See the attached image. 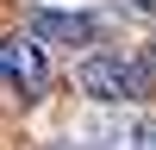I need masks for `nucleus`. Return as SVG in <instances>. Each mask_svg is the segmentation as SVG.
I'll use <instances>...</instances> for the list:
<instances>
[{
    "instance_id": "obj_1",
    "label": "nucleus",
    "mask_w": 156,
    "mask_h": 150,
    "mask_svg": "<svg viewBox=\"0 0 156 150\" xmlns=\"http://www.w3.org/2000/svg\"><path fill=\"white\" fill-rule=\"evenodd\" d=\"M0 81H6L19 100H44L50 94V44L37 31L0 38Z\"/></svg>"
},
{
    "instance_id": "obj_2",
    "label": "nucleus",
    "mask_w": 156,
    "mask_h": 150,
    "mask_svg": "<svg viewBox=\"0 0 156 150\" xmlns=\"http://www.w3.org/2000/svg\"><path fill=\"white\" fill-rule=\"evenodd\" d=\"M144 75H150V62H125V56H87L81 62V94L87 100H100V106H125V100H137L144 94Z\"/></svg>"
},
{
    "instance_id": "obj_3",
    "label": "nucleus",
    "mask_w": 156,
    "mask_h": 150,
    "mask_svg": "<svg viewBox=\"0 0 156 150\" xmlns=\"http://www.w3.org/2000/svg\"><path fill=\"white\" fill-rule=\"evenodd\" d=\"M31 31L44 38V44H56V50H81V44H94L100 38V19L94 12H31Z\"/></svg>"
},
{
    "instance_id": "obj_4",
    "label": "nucleus",
    "mask_w": 156,
    "mask_h": 150,
    "mask_svg": "<svg viewBox=\"0 0 156 150\" xmlns=\"http://www.w3.org/2000/svg\"><path fill=\"white\" fill-rule=\"evenodd\" d=\"M125 144H131V150H156V119H137Z\"/></svg>"
},
{
    "instance_id": "obj_5",
    "label": "nucleus",
    "mask_w": 156,
    "mask_h": 150,
    "mask_svg": "<svg viewBox=\"0 0 156 150\" xmlns=\"http://www.w3.org/2000/svg\"><path fill=\"white\" fill-rule=\"evenodd\" d=\"M131 6H137V12H150V19H156V0H131Z\"/></svg>"
},
{
    "instance_id": "obj_6",
    "label": "nucleus",
    "mask_w": 156,
    "mask_h": 150,
    "mask_svg": "<svg viewBox=\"0 0 156 150\" xmlns=\"http://www.w3.org/2000/svg\"><path fill=\"white\" fill-rule=\"evenodd\" d=\"M150 69H156V44H150Z\"/></svg>"
}]
</instances>
